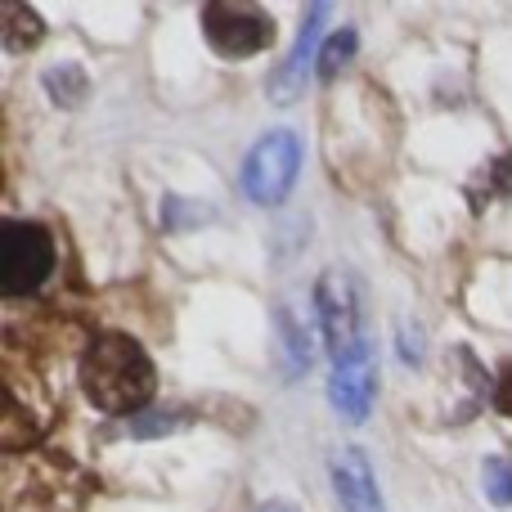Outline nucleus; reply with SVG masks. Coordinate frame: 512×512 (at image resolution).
I'll use <instances>...</instances> for the list:
<instances>
[{
  "label": "nucleus",
  "mask_w": 512,
  "mask_h": 512,
  "mask_svg": "<svg viewBox=\"0 0 512 512\" xmlns=\"http://www.w3.org/2000/svg\"><path fill=\"white\" fill-rule=\"evenodd\" d=\"M153 387H158V369L135 337L104 333L81 355V391L104 414H140L153 400Z\"/></svg>",
  "instance_id": "obj_1"
},
{
  "label": "nucleus",
  "mask_w": 512,
  "mask_h": 512,
  "mask_svg": "<svg viewBox=\"0 0 512 512\" xmlns=\"http://www.w3.org/2000/svg\"><path fill=\"white\" fill-rule=\"evenodd\" d=\"M315 315L324 328L328 355H346L369 337V328H364V283L346 265H333L315 279Z\"/></svg>",
  "instance_id": "obj_2"
},
{
  "label": "nucleus",
  "mask_w": 512,
  "mask_h": 512,
  "mask_svg": "<svg viewBox=\"0 0 512 512\" xmlns=\"http://www.w3.org/2000/svg\"><path fill=\"white\" fill-rule=\"evenodd\" d=\"M297 171H301V135L270 131L243 158V194L256 207H279L297 185Z\"/></svg>",
  "instance_id": "obj_3"
},
{
  "label": "nucleus",
  "mask_w": 512,
  "mask_h": 512,
  "mask_svg": "<svg viewBox=\"0 0 512 512\" xmlns=\"http://www.w3.org/2000/svg\"><path fill=\"white\" fill-rule=\"evenodd\" d=\"M54 270V239L41 221H9L0 234V288L9 297L36 292Z\"/></svg>",
  "instance_id": "obj_4"
},
{
  "label": "nucleus",
  "mask_w": 512,
  "mask_h": 512,
  "mask_svg": "<svg viewBox=\"0 0 512 512\" xmlns=\"http://www.w3.org/2000/svg\"><path fill=\"white\" fill-rule=\"evenodd\" d=\"M203 32L207 45L225 59H248V54H261L274 45V18L256 5H216L203 9Z\"/></svg>",
  "instance_id": "obj_5"
},
{
  "label": "nucleus",
  "mask_w": 512,
  "mask_h": 512,
  "mask_svg": "<svg viewBox=\"0 0 512 512\" xmlns=\"http://www.w3.org/2000/svg\"><path fill=\"white\" fill-rule=\"evenodd\" d=\"M373 396H378V355H373V337H364L346 355H333L328 400L346 423H364L373 414Z\"/></svg>",
  "instance_id": "obj_6"
},
{
  "label": "nucleus",
  "mask_w": 512,
  "mask_h": 512,
  "mask_svg": "<svg viewBox=\"0 0 512 512\" xmlns=\"http://www.w3.org/2000/svg\"><path fill=\"white\" fill-rule=\"evenodd\" d=\"M328 472H333V490H337L342 512H387L382 508V495H378V477H373V468H369V454H364L360 445L333 450Z\"/></svg>",
  "instance_id": "obj_7"
},
{
  "label": "nucleus",
  "mask_w": 512,
  "mask_h": 512,
  "mask_svg": "<svg viewBox=\"0 0 512 512\" xmlns=\"http://www.w3.org/2000/svg\"><path fill=\"white\" fill-rule=\"evenodd\" d=\"M328 14L333 9L328 5H310L306 9V18H301V32H297V41H292V54L274 68V77H270V99L274 104H292V99L301 95V86H306V68H310V54H315V45L324 41V23H328ZM319 59V54H315Z\"/></svg>",
  "instance_id": "obj_8"
},
{
  "label": "nucleus",
  "mask_w": 512,
  "mask_h": 512,
  "mask_svg": "<svg viewBox=\"0 0 512 512\" xmlns=\"http://www.w3.org/2000/svg\"><path fill=\"white\" fill-rule=\"evenodd\" d=\"M274 360H279V373L283 378H301L315 360L310 351V337L301 328V319L292 315V306H279L274 310Z\"/></svg>",
  "instance_id": "obj_9"
},
{
  "label": "nucleus",
  "mask_w": 512,
  "mask_h": 512,
  "mask_svg": "<svg viewBox=\"0 0 512 512\" xmlns=\"http://www.w3.org/2000/svg\"><path fill=\"white\" fill-rule=\"evenodd\" d=\"M355 50H360V36H355L351 27H342V32H333V36H324V45H319V59H315L319 81L342 77V68L355 59Z\"/></svg>",
  "instance_id": "obj_10"
},
{
  "label": "nucleus",
  "mask_w": 512,
  "mask_h": 512,
  "mask_svg": "<svg viewBox=\"0 0 512 512\" xmlns=\"http://www.w3.org/2000/svg\"><path fill=\"white\" fill-rule=\"evenodd\" d=\"M41 32H45V23H41L36 9H27V5H9L5 9V50L9 54L32 50V45L41 41Z\"/></svg>",
  "instance_id": "obj_11"
},
{
  "label": "nucleus",
  "mask_w": 512,
  "mask_h": 512,
  "mask_svg": "<svg viewBox=\"0 0 512 512\" xmlns=\"http://www.w3.org/2000/svg\"><path fill=\"white\" fill-rule=\"evenodd\" d=\"M45 90H50V99L59 108H77L81 99L90 95V81H86V72L81 68H63L59 63V68L45 72Z\"/></svg>",
  "instance_id": "obj_12"
},
{
  "label": "nucleus",
  "mask_w": 512,
  "mask_h": 512,
  "mask_svg": "<svg viewBox=\"0 0 512 512\" xmlns=\"http://www.w3.org/2000/svg\"><path fill=\"white\" fill-rule=\"evenodd\" d=\"M481 486H486V499L499 508H512V463L508 459H490L486 472H481Z\"/></svg>",
  "instance_id": "obj_13"
},
{
  "label": "nucleus",
  "mask_w": 512,
  "mask_h": 512,
  "mask_svg": "<svg viewBox=\"0 0 512 512\" xmlns=\"http://www.w3.org/2000/svg\"><path fill=\"white\" fill-rule=\"evenodd\" d=\"M167 221H162V230H189V225H203L207 216H216L207 203H189V198H167Z\"/></svg>",
  "instance_id": "obj_14"
},
{
  "label": "nucleus",
  "mask_w": 512,
  "mask_h": 512,
  "mask_svg": "<svg viewBox=\"0 0 512 512\" xmlns=\"http://www.w3.org/2000/svg\"><path fill=\"white\" fill-rule=\"evenodd\" d=\"M176 427H180L176 414H140V418H131L122 432L126 436H140V441H144V436H167V432H176Z\"/></svg>",
  "instance_id": "obj_15"
},
{
  "label": "nucleus",
  "mask_w": 512,
  "mask_h": 512,
  "mask_svg": "<svg viewBox=\"0 0 512 512\" xmlns=\"http://www.w3.org/2000/svg\"><path fill=\"white\" fill-rule=\"evenodd\" d=\"M495 409L512 418V364H504V373H499V382H495Z\"/></svg>",
  "instance_id": "obj_16"
},
{
  "label": "nucleus",
  "mask_w": 512,
  "mask_h": 512,
  "mask_svg": "<svg viewBox=\"0 0 512 512\" xmlns=\"http://www.w3.org/2000/svg\"><path fill=\"white\" fill-rule=\"evenodd\" d=\"M423 351H418V324H405V364H418Z\"/></svg>",
  "instance_id": "obj_17"
},
{
  "label": "nucleus",
  "mask_w": 512,
  "mask_h": 512,
  "mask_svg": "<svg viewBox=\"0 0 512 512\" xmlns=\"http://www.w3.org/2000/svg\"><path fill=\"white\" fill-rule=\"evenodd\" d=\"M256 512H301L297 504H288V499H270V504H261Z\"/></svg>",
  "instance_id": "obj_18"
}]
</instances>
